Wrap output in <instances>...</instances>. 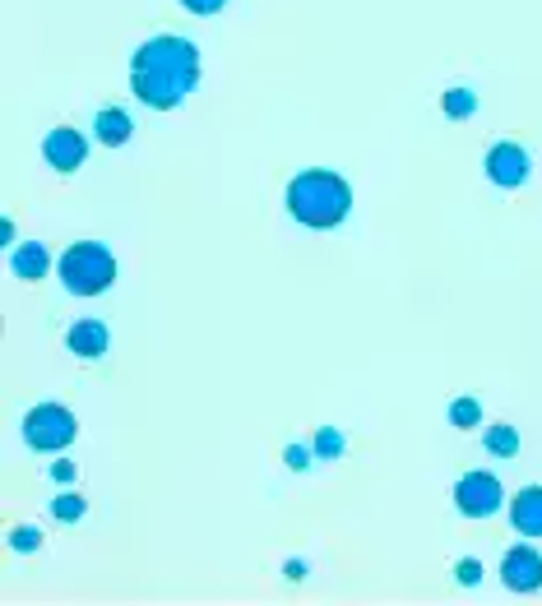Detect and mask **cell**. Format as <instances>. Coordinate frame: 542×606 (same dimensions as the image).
I'll use <instances>...</instances> for the list:
<instances>
[{
  "mask_svg": "<svg viewBox=\"0 0 542 606\" xmlns=\"http://www.w3.org/2000/svg\"><path fill=\"white\" fill-rule=\"evenodd\" d=\"M181 5H186L190 15H218V10L228 5V0H181Z\"/></svg>",
  "mask_w": 542,
  "mask_h": 606,
  "instance_id": "d6986e66",
  "label": "cell"
},
{
  "mask_svg": "<svg viewBox=\"0 0 542 606\" xmlns=\"http://www.w3.org/2000/svg\"><path fill=\"white\" fill-rule=\"evenodd\" d=\"M288 208H292L297 222L315 227V232H329V227H338V222L348 218L353 190L344 186V176L315 167V172L292 176V186H288Z\"/></svg>",
  "mask_w": 542,
  "mask_h": 606,
  "instance_id": "7a4b0ae2",
  "label": "cell"
},
{
  "mask_svg": "<svg viewBox=\"0 0 542 606\" xmlns=\"http://www.w3.org/2000/svg\"><path fill=\"white\" fill-rule=\"evenodd\" d=\"M75 431H80L75 412L60 408V403H42V408H33L28 421H24V440H28L33 449H42V453L65 449V444L75 440Z\"/></svg>",
  "mask_w": 542,
  "mask_h": 606,
  "instance_id": "277c9868",
  "label": "cell"
},
{
  "mask_svg": "<svg viewBox=\"0 0 542 606\" xmlns=\"http://www.w3.org/2000/svg\"><path fill=\"white\" fill-rule=\"evenodd\" d=\"M441 107H445V116H450V121H463V116H473V107H478V98H473L468 89H450V93L441 98Z\"/></svg>",
  "mask_w": 542,
  "mask_h": 606,
  "instance_id": "5bb4252c",
  "label": "cell"
},
{
  "mask_svg": "<svg viewBox=\"0 0 542 606\" xmlns=\"http://www.w3.org/2000/svg\"><path fill=\"white\" fill-rule=\"evenodd\" d=\"M42 154H47V163H51L56 172H75V167L84 163V134L70 130V125H60V130H51V134L42 139Z\"/></svg>",
  "mask_w": 542,
  "mask_h": 606,
  "instance_id": "ba28073f",
  "label": "cell"
},
{
  "mask_svg": "<svg viewBox=\"0 0 542 606\" xmlns=\"http://www.w3.org/2000/svg\"><path fill=\"white\" fill-rule=\"evenodd\" d=\"M487 449L496 453V459H515V453H519V435L510 426H492L487 431Z\"/></svg>",
  "mask_w": 542,
  "mask_h": 606,
  "instance_id": "4fadbf2b",
  "label": "cell"
},
{
  "mask_svg": "<svg viewBox=\"0 0 542 606\" xmlns=\"http://www.w3.org/2000/svg\"><path fill=\"white\" fill-rule=\"evenodd\" d=\"M510 523L519 527L524 537H542V486L515 495V505H510Z\"/></svg>",
  "mask_w": 542,
  "mask_h": 606,
  "instance_id": "9c48e42d",
  "label": "cell"
},
{
  "mask_svg": "<svg viewBox=\"0 0 542 606\" xmlns=\"http://www.w3.org/2000/svg\"><path fill=\"white\" fill-rule=\"evenodd\" d=\"M315 453H320V459H338V453H344V435H338V431H320L315 435Z\"/></svg>",
  "mask_w": 542,
  "mask_h": 606,
  "instance_id": "e0dca14e",
  "label": "cell"
},
{
  "mask_svg": "<svg viewBox=\"0 0 542 606\" xmlns=\"http://www.w3.org/2000/svg\"><path fill=\"white\" fill-rule=\"evenodd\" d=\"M454 505L468 518H487V514L501 509V482L492 473H463L459 486H454Z\"/></svg>",
  "mask_w": 542,
  "mask_h": 606,
  "instance_id": "5b68a950",
  "label": "cell"
},
{
  "mask_svg": "<svg viewBox=\"0 0 542 606\" xmlns=\"http://www.w3.org/2000/svg\"><path fill=\"white\" fill-rule=\"evenodd\" d=\"M478 417H483L478 399H454V408H450V421H454L459 431H473V426H478Z\"/></svg>",
  "mask_w": 542,
  "mask_h": 606,
  "instance_id": "9a60e30c",
  "label": "cell"
},
{
  "mask_svg": "<svg viewBox=\"0 0 542 606\" xmlns=\"http://www.w3.org/2000/svg\"><path fill=\"white\" fill-rule=\"evenodd\" d=\"M47 260H51V255H47V246L28 241V246H19V250H15V273H19V278H42V273H47Z\"/></svg>",
  "mask_w": 542,
  "mask_h": 606,
  "instance_id": "7c38bea8",
  "label": "cell"
},
{
  "mask_svg": "<svg viewBox=\"0 0 542 606\" xmlns=\"http://www.w3.org/2000/svg\"><path fill=\"white\" fill-rule=\"evenodd\" d=\"M84 509H89V505H84V495H60V500L51 505V514H56L60 523H75V518H84Z\"/></svg>",
  "mask_w": 542,
  "mask_h": 606,
  "instance_id": "2e32d148",
  "label": "cell"
},
{
  "mask_svg": "<svg viewBox=\"0 0 542 606\" xmlns=\"http://www.w3.org/2000/svg\"><path fill=\"white\" fill-rule=\"evenodd\" d=\"M10 547H15V551H37V547H42V533H37V527H15V533H10Z\"/></svg>",
  "mask_w": 542,
  "mask_h": 606,
  "instance_id": "ac0fdd59",
  "label": "cell"
},
{
  "mask_svg": "<svg viewBox=\"0 0 542 606\" xmlns=\"http://www.w3.org/2000/svg\"><path fill=\"white\" fill-rule=\"evenodd\" d=\"M65 343H70L75 356H102L107 343H112V334H107V324H98V320H80V324H70Z\"/></svg>",
  "mask_w": 542,
  "mask_h": 606,
  "instance_id": "30bf717a",
  "label": "cell"
},
{
  "mask_svg": "<svg viewBox=\"0 0 542 606\" xmlns=\"http://www.w3.org/2000/svg\"><path fill=\"white\" fill-rule=\"evenodd\" d=\"M501 579L510 592H537L542 588V556L533 547H515L501 565Z\"/></svg>",
  "mask_w": 542,
  "mask_h": 606,
  "instance_id": "52a82bcc",
  "label": "cell"
},
{
  "mask_svg": "<svg viewBox=\"0 0 542 606\" xmlns=\"http://www.w3.org/2000/svg\"><path fill=\"white\" fill-rule=\"evenodd\" d=\"M199 84V51L186 37H149L130 60V89L149 107H176Z\"/></svg>",
  "mask_w": 542,
  "mask_h": 606,
  "instance_id": "6da1fadb",
  "label": "cell"
},
{
  "mask_svg": "<svg viewBox=\"0 0 542 606\" xmlns=\"http://www.w3.org/2000/svg\"><path fill=\"white\" fill-rule=\"evenodd\" d=\"M130 134H134V125H130V116H125V112H116V107L98 112V139H102L107 148H121Z\"/></svg>",
  "mask_w": 542,
  "mask_h": 606,
  "instance_id": "8fae6325",
  "label": "cell"
},
{
  "mask_svg": "<svg viewBox=\"0 0 542 606\" xmlns=\"http://www.w3.org/2000/svg\"><path fill=\"white\" fill-rule=\"evenodd\" d=\"M56 269H60L65 292H75V296H98V292L112 287V278H116V260H112V250L98 246V241L70 246V250L60 255Z\"/></svg>",
  "mask_w": 542,
  "mask_h": 606,
  "instance_id": "3957f363",
  "label": "cell"
},
{
  "mask_svg": "<svg viewBox=\"0 0 542 606\" xmlns=\"http://www.w3.org/2000/svg\"><path fill=\"white\" fill-rule=\"evenodd\" d=\"M454 574H459V583H463V588H473V583L483 579V565H478V560H463V565H459Z\"/></svg>",
  "mask_w": 542,
  "mask_h": 606,
  "instance_id": "ffe728a7",
  "label": "cell"
},
{
  "mask_svg": "<svg viewBox=\"0 0 542 606\" xmlns=\"http://www.w3.org/2000/svg\"><path fill=\"white\" fill-rule=\"evenodd\" d=\"M487 176H492L501 190L524 186V176H528V154H524L519 144H510V139L492 144V154H487Z\"/></svg>",
  "mask_w": 542,
  "mask_h": 606,
  "instance_id": "8992f818",
  "label": "cell"
},
{
  "mask_svg": "<svg viewBox=\"0 0 542 606\" xmlns=\"http://www.w3.org/2000/svg\"><path fill=\"white\" fill-rule=\"evenodd\" d=\"M51 477L70 486V482H75V463H56V468H51Z\"/></svg>",
  "mask_w": 542,
  "mask_h": 606,
  "instance_id": "44dd1931",
  "label": "cell"
}]
</instances>
